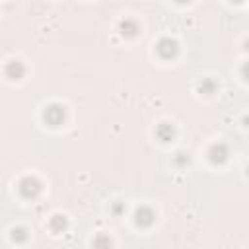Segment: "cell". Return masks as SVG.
I'll list each match as a JSON object with an SVG mask.
<instances>
[{
    "label": "cell",
    "instance_id": "6da1fadb",
    "mask_svg": "<svg viewBox=\"0 0 249 249\" xmlns=\"http://www.w3.org/2000/svg\"><path fill=\"white\" fill-rule=\"evenodd\" d=\"M41 191H43V183L35 175H25L18 183V193L27 200H35L41 195Z\"/></svg>",
    "mask_w": 249,
    "mask_h": 249
},
{
    "label": "cell",
    "instance_id": "7a4b0ae2",
    "mask_svg": "<svg viewBox=\"0 0 249 249\" xmlns=\"http://www.w3.org/2000/svg\"><path fill=\"white\" fill-rule=\"evenodd\" d=\"M43 121L49 126H60L66 121V109L60 103H49L43 109Z\"/></svg>",
    "mask_w": 249,
    "mask_h": 249
},
{
    "label": "cell",
    "instance_id": "3957f363",
    "mask_svg": "<svg viewBox=\"0 0 249 249\" xmlns=\"http://www.w3.org/2000/svg\"><path fill=\"white\" fill-rule=\"evenodd\" d=\"M156 53L160 58L163 60H169V58H175L177 53H179V43L171 37H161L158 43H156Z\"/></svg>",
    "mask_w": 249,
    "mask_h": 249
},
{
    "label": "cell",
    "instance_id": "277c9868",
    "mask_svg": "<svg viewBox=\"0 0 249 249\" xmlns=\"http://www.w3.org/2000/svg\"><path fill=\"white\" fill-rule=\"evenodd\" d=\"M206 156H208L210 163H214V165H222V163L230 158V148H228L226 142H214V144L208 148Z\"/></svg>",
    "mask_w": 249,
    "mask_h": 249
},
{
    "label": "cell",
    "instance_id": "5b68a950",
    "mask_svg": "<svg viewBox=\"0 0 249 249\" xmlns=\"http://www.w3.org/2000/svg\"><path fill=\"white\" fill-rule=\"evenodd\" d=\"M154 222H156V212L150 206L142 204V206H138L134 210V224L138 228H150Z\"/></svg>",
    "mask_w": 249,
    "mask_h": 249
},
{
    "label": "cell",
    "instance_id": "8992f818",
    "mask_svg": "<svg viewBox=\"0 0 249 249\" xmlns=\"http://www.w3.org/2000/svg\"><path fill=\"white\" fill-rule=\"evenodd\" d=\"M4 74H6L8 80L18 82V80H21V78L25 76V64H23L21 60H10V62H6V66H4Z\"/></svg>",
    "mask_w": 249,
    "mask_h": 249
},
{
    "label": "cell",
    "instance_id": "52a82bcc",
    "mask_svg": "<svg viewBox=\"0 0 249 249\" xmlns=\"http://www.w3.org/2000/svg\"><path fill=\"white\" fill-rule=\"evenodd\" d=\"M119 33H121L123 37L132 39V37H136V35L140 33V25H138L136 19H132V18H124V19L119 21Z\"/></svg>",
    "mask_w": 249,
    "mask_h": 249
},
{
    "label": "cell",
    "instance_id": "ba28073f",
    "mask_svg": "<svg viewBox=\"0 0 249 249\" xmlns=\"http://www.w3.org/2000/svg\"><path fill=\"white\" fill-rule=\"evenodd\" d=\"M154 134H156V138L160 140V142H171L173 138H175V126L171 124V123H160L158 126H156V130H154Z\"/></svg>",
    "mask_w": 249,
    "mask_h": 249
},
{
    "label": "cell",
    "instance_id": "9c48e42d",
    "mask_svg": "<svg viewBox=\"0 0 249 249\" xmlns=\"http://www.w3.org/2000/svg\"><path fill=\"white\" fill-rule=\"evenodd\" d=\"M66 228H68V218L64 214H54L49 218V230L53 233H62L66 231Z\"/></svg>",
    "mask_w": 249,
    "mask_h": 249
},
{
    "label": "cell",
    "instance_id": "30bf717a",
    "mask_svg": "<svg viewBox=\"0 0 249 249\" xmlns=\"http://www.w3.org/2000/svg\"><path fill=\"white\" fill-rule=\"evenodd\" d=\"M218 89V82L214 78H202L198 82V91L204 93V95H214Z\"/></svg>",
    "mask_w": 249,
    "mask_h": 249
},
{
    "label": "cell",
    "instance_id": "8fae6325",
    "mask_svg": "<svg viewBox=\"0 0 249 249\" xmlns=\"http://www.w3.org/2000/svg\"><path fill=\"white\" fill-rule=\"evenodd\" d=\"M93 249H111L113 247V239L107 235V233H97L91 241Z\"/></svg>",
    "mask_w": 249,
    "mask_h": 249
},
{
    "label": "cell",
    "instance_id": "7c38bea8",
    "mask_svg": "<svg viewBox=\"0 0 249 249\" xmlns=\"http://www.w3.org/2000/svg\"><path fill=\"white\" fill-rule=\"evenodd\" d=\"M29 239V231H27V228H23V226H16L14 230H12V241H16V243H25Z\"/></svg>",
    "mask_w": 249,
    "mask_h": 249
},
{
    "label": "cell",
    "instance_id": "4fadbf2b",
    "mask_svg": "<svg viewBox=\"0 0 249 249\" xmlns=\"http://www.w3.org/2000/svg\"><path fill=\"white\" fill-rule=\"evenodd\" d=\"M189 163H191L189 154H185V152H177V154L173 156V165H175V167H187Z\"/></svg>",
    "mask_w": 249,
    "mask_h": 249
},
{
    "label": "cell",
    "instance_id": "5bb4252c",
    "mask_svg": "<svg viewBox=\"0 0 249 249\" xmlns=\"http://www.w3.org/2000/svg\"><path fill=\"white\" fill-rule=\"evenodd\" d=\"M111 212L115 214V216H123L124 214V202H113V206H111Z\"/></svg>",
    "mask_w": 249,
    "mask_h": 249
}]
</instances>
